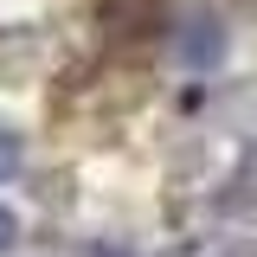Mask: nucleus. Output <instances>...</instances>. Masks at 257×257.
I'll return each mask as SVG.
<instances>
[{
    "label": "nucleus",
    "instance_id": "1",
    "mask_svg": "<svg viewBox=\"0 0 257 257\" xmlns=\"http://www.w3.org/2000/svg\"><path fill=\"white\" fill-rule=\"evenodd\" d=\"M174 52H180L187 71L219 64V58H225V26H219V13H193L187 26H180V39H174Z\"/></svg>",
    "mask_w": 257,
    "mask_h": 257
},
{
    "label": "nucleus",
    "instance_id": "2",
    "mask_svg": "<svg viewBox=\"0 0 257 257\" xmlns=\"http://www.w3.org/2000/svg\"><path fill=\"white\" fill-rule=\"evenodd\" d=\"M13 167H20V135H13V128H0V180H7Z\"/></svg>",
    "mask_w": 257,
    "mask_h": 257
},
{
    "label": "nucleus",
    "instance_id": "3",
    "mask_svg": "<svg viewBox=\"0 0 257 257\" xmlns=\"http://www.w3.org/2000/svg\"><path fill=\"white\" fill-rule=\"evenodd\" d=\"M13 244H20V219H13V212H7V206H0V257L13 251Z\"/></svg>",
    "mask_w": 257,
    "mask_h": 257
}]
</instances>
